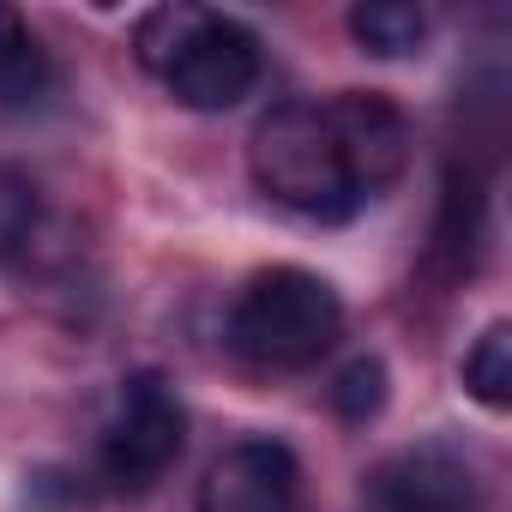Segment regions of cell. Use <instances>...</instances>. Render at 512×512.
<instances>
[{"label": "cell", "instance_id": "cell-1", "mask_svg": "<svg viewBox=\"0 0 512 512\" xmlns=\"http://www.w3.org/2000/svg\"><path fill=\"white\" fill-rule=\"evenodd\" d=\"M133 55L151 79H163V91L181 109H199V115L235 109L241 97H253V85L266 73V49L241 19L187 7V0L151 7L133 25Z\"/></svg>", "mask_w": 512, "mask_h": 512}, {"label": "cell", "instance_id": "cell-2", "mask_svg": "<svg viewBox=\"0 0 512 512\" xmlns=\"http://www.w3.org/2000/svg\"><path fill=\"white\" fill-rule=\"evenodd\" d=\"M247 169L272 205L308 223H350L362 211V193L350 181L326 103H278L272 115H260V127L247 139Z\"/></svg>", "mask_w": 512, "mask_h": 512}, {"label": "cell", "instance_id": "cell-3", "mask_svg": "<svg viewBox=\"0 0 512 512\" xmlns=\"http://www.w3.org/2000/svg\"><path fill=\"white\" fill-rule=\"evenodd\" d=\"M344 332L338 290L308 266H266L253 272L229 308V350L266 374L314 368Z\"/></svg>", "mask_w": 512, "mask_h": 512}, {"label": "cell", "instance_id": "cell-4", "mask_svg": "<svg viewBox=\"0 0 512 512\" xmlns=\"http://www.w3.org/2000/svg\"><path fill=\"white\" fill-rule=\"evenodd\" d=\"M187 452V410L169 374L133 368L115 386V410L97 440V470L115 494H151Z\"/></svg>", "mask_w": 512, "mask_h": 512}, {"label": "cell", "instance_id": "cell-5", "mask_svg": "<svg viewBox=\"0 0 512 512\" xmlns=\"http://www.w3.org/2000/svg\"><path fill=\"white\" fill-rule=\"evenodd\" d=\"M362 512H488L482 458L458 440L398 446L368 470Z\"/></svg>", "mask_w": 512, "mask_h": 512}, {"label": "cell", "instance_id": "cell-6", "mask_svg": "<svg viewBox=\"0 0 512 512\" xmlns=\"http://www.w3.org/2000/svg\"><path fill=\"white\" fill-rule=\"evenodd\" d=\"M0 272L25 290L79 272V229L25 169H0Z\"/></svg>", "mask_w": 512, "mask_h": 512}, {"label": "cell", "instance_id": "cell-7", "mask_svg": "<svg viewBox=\"0 0 512 512\" xmlns=\"http://www.w3.org/2000/svg\"><path fill=\"white\" fill-rule=\"evenodd\" d=\"M193 512H302V464L284 440H235L211 458Z\"/></svg>", "mask_w": 512, "mask_h": 512}, {"label": "cell", "instance_id": "cell-8", "mask_svg": "<svg viewBox=\"0 0 512 512\" xmlns=\"http://www.w3.org/2000/svg\"><path fill=\"white\" fill-rule=\"evenodd\" d=\"M326 115L338 127V145H344V163H350V181H356L362 205L392 193L404 181V169H410V121H404V109L374 97V91H338V97H326Z\"/></svg>", "mask_w": 512, "mask_h": 512}, {"label": "cell", "instance_id": "cell-9", "mask_svg": "<svg viewBox=\"0 0 512 512\" xmlns=\"http://www.w3.org/2000/svg\"><path fill=\"white\" fill-rule=\"evenodd\" d=\"M49 85H55L49 49L31 37V25L13 7H0V109L25 115V109H37L49 97Z\"/></svg>", "mask_w": 512, "mask_h": 512}, {"label": "cell", "instance_id": "cell-10", "mask_svg": "<svg viewBox=\"0 0 512 512\" xmlns=\"http://www.w3.org/2000/svg\"><path fill=\"white\" fill-rule=\"evenodd\" d=\"M350 37L374 61H404V55H422L428 13L410 7V0H362V7H350Z\"/></svg>", "mask_w": 512, "mask_h": 512}, {"label": "cell", "instance_id": "cell-11", "mask_svg": "<svg viewBox=\"0 0 512 512\" xmlns=\"http://www.w3.org/2000/svg\"><path fill=\"white\" fill-rule=\"evenodd\" d=\"M458 380H464V392H470L482 410H494V416L512 410V326H506V320H494V326L470 344Z\"/></svg>", "mask_w": 512, "mask_h": 512}, {"label": "cell", "instance_id": "cell-12", "mask_svg": "<svg viewBox=\"0 0 512 512\" xmlns=\"http://www.w3.org/2000/svg\"><path fill=\"white\" fill-rule=\"evenodd\" d=\"M326 398H332V410H338L344 422H374V416L386 410V362H380V356H350V362L332 374Z\"/></svg>", "mask_w": 512, "mask_h": 512}]
</instances>
